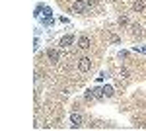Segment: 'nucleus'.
<instances>
[{
	"mask_svg": "<svg viewBox=\"0 0 146 131\" xmlns=\"http://www.w3.org/2000/svg\"><path fill=\"white\" fill-rule=\"evenodd\" d=\"M88 2V6H94V4H100V0H86Z\"/></svg>",
	"mask_w": 146,
	"mask_h": 131,
	"instance_id": "18",
	"label": "nucleus"
},
{
	"mask_svg": "<svg viewBox=\"0 0 146 131\" xmlns=\"http://www.w3.org/2000/svg\"><path fill=\"white\" fill-rule=\"evenodd\" d=\"M82 114L80 112H72L70 114V125L74 127V129H78V127H82Z\"/></svg>",
	"mask_w": 146,
	"mask_h": 131,
	"instance_id": "2",
	"label": "nucleus"
},
{
	"mask_svg": "<svg viewBox=\"0 0 146 131\" xmlns=\"http://www.w3.org/2000/svg\"><path fill=\"white\" fill-rule=\"evenodd\" d=\"M117 22H119V26H129V18L127 16H119Z\"/></svg>",
	"mask_w": 146,
	"mask_h": 131,
	"instance_id": "12",
	"label": "nucleus"
},
{
	"mask_svg": "<svg viewBox=\"0 0 146 131\" xmlns=\"http://www.w3.org/2000/svg\"><path fill=\"white\" fill-rule=\"evenodd\" d=\"M144 8H146V2H144V0H135V2H133V10L138 12V14H140V12H144Z\"/></svg>",
	"mask_w": 146,
	"mask_h": 131,
	"instance_id": "7",
	"label": "nucleus"
},
{
	"mask_svg": "<svg viewBox=\"0 0 146 131\" xmlns=\"http://www.w3.org/2000/svg\"><path fill=\"white\" fill-rule=\"evenodd\" d=\"M133 51H136V53H144V55H146V47H136V45H135V47H133Z\"/></svg>",
	"mask_w": 146,
	"mask_h": 131,
	"instance_id": "15",
	"label": "nucleus"
},
{
	"mask_svg": "<svg viewBox=\"0 0 146 131\" xmlns=\"http://www.w3.org/2000/svg\"><path fill=\"white\" fill-rule=\"evenodd\" d=\"M84 98L88 100V102H94V100H98V96H96V90H94V88H88V90L84 92Z\"/></svg>",
	"mask_w": 146,
	"mask_h": 131,
	"instance_id": "8",
	"label": "nucleus"
},
{
	"mask_svg": "<svg viewBox=\"0 0 146 131\" xmlns=\"http://www.w3.org/2000/svg\"><path fill=\"white\" fill-rule=\"evenodd\" d=\"M47 57L51 59V63H58V61H60V53H58V49H49V51H47Z\"/></svg>",
	"mask_w": 146,
	"mask_h": 131,
	"instance_id": "6",
	"label": "nucleus"
},
{
	"mask_svg": "<svg viewBox=\"0 0 146 131\" xmlns=\"http://www.w3.org/2000/svg\"><path fill=\"white\" fill-rule=\"evenodd\" d=\"M113 94H115V90H113V86H109V84H105V86H103V96H105V98H111Z\"/></svg>",
	"mask_w": 146,
	"mask_h": 131,
	"instance_id": "9",
	"label": "nucleus"
},
{
	"mask_svg": "<svg viewBox=\"0 0 146 131\" xmlns=\"http://www.w3.org/2000/svg\"><path fill=\"white\" fill-rule=\"evenodd\" d=\"M131 33H133L135 37H138V39H140V37H142V32H140V26H135V24H133V26H131Z\"/></svg>",
	"mask_w": 146,
	"mask_h": 131,
	"instance_id": "10",
	"label": "nucleus"
},
{
	"mask_svg": "<svg viewBox=\"0 0 146 131\" xmlns=\"http://www.w3.org/2000/svg\"><path fill=\"white\" fill-rule=\"evenodd\" d=\"M105 77H107V73H105V71H101V73H100V77L96 78V80H98V82H103V78H105Z\"/></svg>",
	"mask_w": 146,
	"mask_h": 131,
	"instance_id": "16",
	"label": "nucleus"
},
{
	"mask_svg": "<svg viewBox=\"0 0 146 131\" xmlns=\"http://www.w3.org/2000/svg\"><path fill=\"white\" fill-rule=\"evenodd\" d=\"M90 69H92L90 57H80V59H78V71H80V73H88Z\"/></svg>",
	"mask_w": 146,
	"mask_h": 131,
	"instance_id": "1",
	"label": "nucleus"
},
{
	"mask_svg": "<svg viewBox=\"0 0 146 131\" xmlns=\"http://www.w3.org/2000/svg\"><path fill=\"white\" fill-rule=\"evenodd\" d=\"M86 8H88V2H86V0H76V2L72 4V12H74V14H84Z\"/></svg>",
	"mask_w": 146,
	"mask_h": 131,
	"instance_id": "3",
	"label": "nucleus"
},
{
	"mask_svg": "<svg viewBox=\"0 0 146 131\" xmlns=\"http://www.w3.org/2000/svg\"><path fill=\"white\" fill-rule=\"evenodd\" d=\"M121 77L129 80V78H131V71H129V69H125V67H123V69H121Z\"/></svg>",
	"mask_w": 146,
	"mask_h": 131,
	"instance_id": "13",
	"label": "nucleus"
},
{
	"mask_svg": "<svg viewBox=\"0 0 146 131\" xmlns=\"http://www.w3.org/2000/svg\"><path fill=\"white\" fill-rule=\"evenodd\" d=\"M119 57H121V59H127V57H129V51H119Z\"/></svg>",
	"mask_w": 146,
	"mask_h": 131,
	"instance_id": "17",
	"label": "nucleus"
},
{
	"mask_svg": "<svg viewBox=\"0 0 146 131\" xmlns=\"http://www.w3.org/2000/svg\"><path fill=\"white\" fill-rule=\"evenodd\" d=\"M43 16H45V18H51V16H53V14H51V8H49V6H43Z\"/></svg>",
	"mask_w": 146,
	"mask_h": 131,
	"instance_id": "14",
	"label": "nucleus"
},
{
	"mask_svg": "<svg viewBox=\"0 0 146 131\" xmlns=\"http://www.w3.org/2000/svg\"><path fill=\"white\" fill-rule=\"evenodd\" d=\"M109 43L111 45H119L121 43V37H119V35H109Z\"/></svg>",
	"mask_w": 146,
	"mask_h": 131,
	"instance_id": "11",
	"label": "nucleus"
},
{
	"mask_svg": "<svg viewBox=\"0 0 146 131\" xmlns=\"http://www.w3.org/2000/svg\"><path fill=\"white\" fill-rule=\"evenodd\" d=\"M72 43H74V35H72V33H68V35H62V37L58 39V47H70Z\"/></svg>",
	"mask_w": 146,
	"mask_h": 131,
	"instance_id": "4",
	"label": "nucleus"
},
{
	"mask_svg": "<svg viewBox=\"0 0 146 131\" xmlns=\"http://www.w3.org/2000/svg\"><path fill=\"white\" fill-rule=\"evenodd\" d=\"M78 47L82 49V51L90 49V37H88V35H80L78 37Z\"/></svg>",
	"mask_w": 146,
	"mask_h": 131,
	"instance_id": "5",
	"label": "nucleus"
}]
</instances>
